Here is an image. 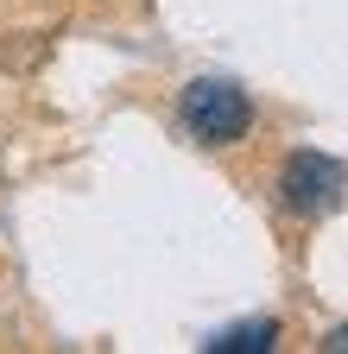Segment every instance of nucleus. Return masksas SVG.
Returning <instances> with one entry per match:
<instances>
[{
    "instance_id": "f257e3e1",
    "label": "nucleus",
    "mask_w": 348,
    "mask_h": 354,
    "mask_svg": "<svg viewBox=\"0 0 348 354\" xmlns=\"http://www.w3.org/2000/svg\"><path fill=\"white\" fill-rule=\"evenodd\" d=\"M178 127H184V140H196L209 152L241 146L253 127V95L235 76H190L178 95Z\"/></svg>"
},
{
    "instance_id": "f03ea898",
    "label": "nucleus",
    "mask_w": 348,
    "mask_h": 354,
    "mask_svg": "<svg viewBox=\"0 0 348 354\" xmlns=\"http://www.w3.org/2000/svg\"><path fill=\"white\" fill-rule=\"evenodd\" d=\"M273 190H279V209H291V215H304V221H317V215H329V209L342 203V190H348V165L329 158V152H317V146H297V152H285V165H279V177H273Z\"/></svg>"
},
{
    "instance_id": "7ed1b4c3",
    "label": "nucleus",
    "mask_w": 348,
    "mask_h": 354,
    "mask_svg": "<svg viewBox=\"0 0 348 354\" xmlns=\"http://www.w3.org/2000/svg\"><path fill=\"white\" fill-rule=\"evenodd\" d=\"M273 342H279V323L259 317V323H235V329H222V335H209L203 354H266Z\"/></svg>"
},
{
    "instance_id": "20e7f679",
    "label": "nucleus",
    "mask_w": 348,
    "mask_h": 354,
    "mask_svg": "<svg viewBox=\"0 0 348 354\" xmlns=\"http://www.w3.org/2000/svg\"><path fill=\"white\" fill-rule=\"evenodd\" d=\"M323 348H329V354H348V323H342V329H329V335H323Z\"/></svg>"
}]
</instances>
